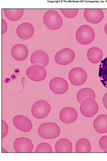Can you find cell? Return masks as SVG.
I'll return each mask as SVG.
<instances>
[{
  "mask_svg": "<svg viewBox=\"0 0 107 161\" xmlns=\"http://www.w3.org/2000/svg\"><path fill=\"white\" fill-rule=\"evenodd\" d=\"M95 34L93 28L88 25H81L75 34L76 40L80 44L86 45L92 42L95 39Z\"/></svg>",
  "mask_w": 107,
  "mask_h": 161,
  "instance_id": "6da1fadb",
  "label": "cell"
},
{
  "mask_svg": "<svg viewBox=\"0 0 107 161\" xmlns=\"http://www.w3.org/2000/svg\"><path fill=\"white\" fill-rule=\"evenodd\" d=\"M61 133L60 128L53 122H46L40 125L38 129L40 137L45 139H53L59 136Z\"/></svg>",
  "mask_w": 107,
  "mask_h": 161,
  "instance_id": "7a4b0ae2",
  "label": "cell"
},
{
  "mask_svg": "<svg viewBox=\"0 0 107 161\" xmlns=\"http://www.w3.org/2000/svg\"><path fill=\"white\" fill-rule=\"evenodd\" d=\"M43 22L47 28L52 30L59 29L63 24L62 18L54 9H49L45 12L43 16Z\"/></svg>",
  "mask_w": 107,
  "mask_h": 161,
  "instance_id": "3957f363",
  "label": "cell"
},
{
  "mask_svg": "<svg viewBox=\"0 0 107 161\" xmlns=\"http://www.w3.org/2000/svg\"><path fill=\"white\" fill-rule=\"evenodd\" d=\"M81 114L84 117L91 118L98 113L99 106L95 99L91 98H86L80 103V108Z\"/></svg>",
  "mask_w": 107,
  "mask_h": 161,
  "instance_id": "277c9868",
  "label": "cell"
},
{
  "mask_svg": "<svg viewBox=\"0 0 107 161\" xmlns=\"http://www.w3.org/2000/svg\"><path fill=\"white\" fill-rule=\"evenodd\" d=\"M51 110V106L47 101L40 100L33 104L31 108V113L35 118L42 119L47 116Z\"/></svg>",
  "mask_w": 107,
  "mask_h": 161,
  "instance_id": "5b68a950",
  "label": "cell"
},
{
  "mask_svg": "<svg viewBox=\"0 0 107 161\" xmlns=\"http://www.w3.org/2000/svg\"><path fill=\"white\" fill-rule=\"evenodd\" d=\"M68 78L71 84L75 86H80L86 82L88 75L83 68L75 67L70 71Z\"/></svg>",
  "mask_w": 107,
  "mask_h": 161,
  "instance_id": "8992f818",
  "label": "cell"
},
{
  "mask_svg": "<svg viewBox=\"0 0 107 161\" xmlns=\"http://www.w3.org/2000/svg\"><path fill=\"white\" fill-rule=\"evenodd\" d=\"M75 58L74 51L70 48H66L59 50L55 55L54 59L58 64L65 65L72 63Z\"/></svg>",
  "mask_w": 107,
  "mask_h": 161,
  "instance_id": "52a82bcc",
  "label": "cell"
},
{
  "mask_svg": "<svg viewBox=\"0 0 107 161\" xmlns=\"http://www.w3.org/2000/svg\"><path fill=\"white\" fill-rule=\"evenodd\" d=\"M26 74L28 77L33 81H42L47 77V71L44 67L40 65H34L28 68Z\"/></svg>",
  "mask_w": 107,
  "mask_h": 161,
  "instance_id": "ba28073f",
  "label": "cell"
},
{
  "mask_svg": "<svg viewBox=\"0 0 107 161\" xmlns=\"http://www.w3.org/2000/svg\"><path fill=\"white\" fill-rule=\"evenodd\" d=\"M50 89L54 93L58 95L63 94L69 89L67 80L60 77H56L51 80L49 83Z\"/></svg>",
  "mask_w": 107,
  "mask_h": 161,
  "instance_id": "9c48e42d",
  "label": "cell"
},
{
  "mask_svg": "<svg viewBox=\"0 0 107 161\" xmlns=\"http://www.w3.org/2000/svg\"><path fill=\"white\" fill-rule=\"evenodd\" d=\"M14 150L16 153H31L34 146L32 141L29 139L24 137L17 138L13 144Z\"/></svg>",
  "mask_w": 107,
  "mask_h": 161,
  "instance_id": "30bf717a",
  "label": "cell"
},
{
  "mask_svg": "<svg viewBox=\"0 0 107 161\" xmlns=\"http://www.w3.org/2000/svg\"><path fill=\"white\" fill-rule=\"evenodd\" d=\"M13 123L15 127L24 132H29L32 128L33 125L31 120L23 115L15 116L13 119Z\"/></svg>",
  "mask_w": 107,
  "mask_h": 161,
  "instance_id": "8fae6325",
  "label": "cell"
},
{
  "mask_svg": "<svg viewBox=\"0 0 107 161\" xmlns=\"http://www.w3.org/2000/svg\"><path fill=\"white\" fill-rule=\"evenodd\" d=\"M83 14L87 21L94 24L99 23L104 17V13L101 9H86Z\"/></svg>",
  "mask_w": 107,
  "mask_h": 161,
  "instance_id": "7c38bea8",
  "label": "cell"
},
{
  "mask_svg": "<svg viewBox=\"0 0 107 161\" xmlns=\"http://www.w3.org/2000/svg\"><path fill=\"white\" fill-rule=\"evenodd\" d=\"M59 118L61 121L64 124H68L72 123L78 119V112L73 108H64L60 111Z\"/></svg>",
  "mask_w": 107,
  "mask_h": 161,
  "instance_id": "4fadbf2b",
  "label": "cell"
},
{
  "mask_svg": "<svg viewBox=\"0 0 107 161\" xmlns=\"http://www.w3.org/2000/svg\"><path fill=\"white\" fill-rule=\"evenodd\" d=\"M30 61L33 65L40 64L44 67H45L48 64L49 58L46 53L43 50H39L31 54Z\"/></svg>",
  "mask_w": 107,
  "mask_h": 161,
  "instance_id": "5bb4252c",
  "label": "cell"
},
{
  "mask_svg": "<svg viewBox=\"0 0 107 161\" xmlns=\"http://www.w3.org/2000/svg\"><path fill=\"white\" fill-rule=\"evenodd\" d=\"M34 32L33 25L29 23L24 22L20 24L16 29L18 36L23 39L27 40L31 38Z\"/></svg>",
  "mask_w": 107,
  "mask_h": 161,
  "instance_id": "9a60e30c",
  "label": "cell"
},
{
  "mask_svg": "<svg viewBox=\"0 0 107 161\" xmlns=\"http://www.w3.org/2000/svg\"><path fill=\"white\" fill-rule=\"evenodd\" d=\"M11 54L14 59L22 61L28 57L29 50L25 45L18 43L14 45L12 47Z\"/></svg>",
  "mask_w": 107,
  "mask_h": 161,
  "instance_id": "2e32d148",
  "label": "cell"
},
{
  "mask_svg": "<svg viewBox=\"0 0 107 161\" xmlns=\"http://www.w3.org/2000/svg\"><path fill=\"white\" fill-rule=\"evenodd\" d=\"M93 125L97 132L100 134L107 133V115H99L94 120Z\"/></svg>",
  "mask_w": 107,
  "mask_h": 161,
  "instance_id": "e0dca14e",
  "label": "cell"
},
{
  "mask_svg": "<svg viewBox=\"0 0 107 161\" xmlns=\"http://www.w3.org/2000/svg\"><path fill=\"white\" fill-rule=\"evenodd\" d=\"M103 57V50L99 48L93 47L89 48L87 54V57L91 63L96 64L100 63Z\"/></svg>",
  "mask_w": 107,
  "mask_h": 161,
  "instance_id": "ac0fdd59",
  "label": "cell"
},
{
  "mask_svg": "<svg viewBox=\"0 0 107 161\" xmlns=\"http://www.w3.org/2000/svg\"><path fill=\"white\" fill-rule=\"evenodd\" d=\"M55 150L56 153H72L73 150L72 144L70 140L67 139H61L56 143Z\"/></svg>",
  "mask_w": 107,
  "mask_h": 161,
  "instance_id": "d6986e66",
  "label": "cell"
},
{
  "mask_svg": "<svg viewBox=\"0 0 107 161\" xmlns=\"http://www.w3.org/2000/svg\"><path fill=\"white\" fill-rule=\"evenodd\" d=\"M3 12L5 16L10 21H18L23 16V9H4Z\"/></svg>",
  "mask_w": 107,
  "mask_h": 161,
  "instance_id": "ffe728a7",
  "label": "cell"
},
{
  "mask_svg": "<svg viewBox=\"0 0 107 161\" xmlns=\"http://www.w3.org/2000/svg\"><path fill=\"white\" fill-rule=\"evenodd\" d=\"M91 149V145L89 141L85 138L79 139L75 145V150L76 153H90Z\"/></svg>",
  "mask_w": 107,
  "mask_h": 161,
  "instance_id": "44dd1931",
  "label": "cell"
},
{
  "mask_svg": "<svg viewBox=\"0 0 107 161\" xmlns=\"http://www.w3.org/2000/svg\"><path fill=\"white\" fill-rule=\"evenodd\" d=\"M91 98L95 99L96 96L94 91L88 88H84L78 91L76 95V98L79 103L86 98Z\"/></svg>",
  "mask_w": 107,
  "mask_h": 161,
  "instance_id": "7402d4cb",
  "label": "cell"
},
{
  "mask_svg": "<svg viewBox=\"0 0 107 161\" xmlns=\"http://www.w3.org/2000/svg\"><path fill=\"white\" fill-rule=\"evenodd\" d=\"M99 70L100 82L107 89V57L101 60Z\"/></svg>",
  "mask_w": 107,
  "mask_h": 161,
  "instance_id": "603a6c76",
  "label": "cell"
},
{
  "mask_svg": "<svg viewBox=\"0 0 107 161\" xmlns=\"http://www.w3.org/2000/svg\"><path fill=\"white\" fill-rule=\"evenodd\" d=\"M52 147L48 143H42L39 144L37 147L35 153H52Z\"/></svg>",
  "mask_w": 107,
  "mask_h": 161,
  "instance_id": "cb8c5ba5",
  "label": "cell"
},
{
  "mask_svg": "<svg viewBox=\"0 0 107 161\" xmlns=\"http://www.w3.org/2000/svg\"><path fill=\"white\" fill-rule=\"evenodd\" d=\"M60 10L64 16L68 18L75 17L78 12V9H60Z\"/></svg>",
  "mask_w": 107,
  "mask_h": 161,
  "instance_id": "d4e9b609",
  "label": "cell"
},
{
  "mask_svg": "<svg viewBox=\"0 0 107 161\" xmlns=\"http://www.w3.org/2000/svg\"><path fill=\"white\" fill-rule=\"evenodd\" d=\"M99 146L104 152L107 153V136L102 137L99 140Z\"/></svg>",
  "mask_w": 107,
  "mask_h": 161,
  "instance_id": "484cf974",
  "label": "cell"
},
{
  "mask_svg": "<svg viewBox=\"0 0 107 161\" xmlns=\"http://www.w3.org/2000/svg\"><path fill=\"white\" fill-rule=\"evenodd\" d=\"M2 138H3L7 134L8 132V127L7 123L2 120Z\"/></svg>",
  "mask_w": 107,
  "mask_h": 161,
  "instance_id": "4316f807",
  "label": "cell"
},
{
  "mask_svg": "<svg viewBox=\"0 0 107 161\" xmlns=\"http://www.w3.org/2000/svg\"><path fill=\"white\" fill-rule=\"evenodd\" d=\"M7 24L3 19H2V34L6 32L7 30Z\"/></svg>",
  "mask_w": 107,
  "mask_h": 161,
  "instance_id": "83f0119b",
  "label": "cell"
},
{
  "mask_svg": "<svg viewBox=\"0 0 107 161\" xmlns=\"http://www.w3.org/2000/svg\"><path fill=\"white\" fill-rule=\"evenodd\" d=\"M103 102L104 107L107 109V92L104 95L103 99Z\"/></svg>",
  "mask_w": 107,
  "mask_h": 161,
  "instance_id": "f1b7e54d",
  "label": "cell"
},
{
  "mask_svg": "<svg viewBox=\"0 0 107 161\" xmlns=\"http://www.w3.org/2000/svg\"><path fill=\"white\" fill-rule=\"evenodd\" d=\"M104 31L106 35H107V22L105 25L104 28Z\"/></svg>",
  "mask_w": 107,
  "mask_h": 161,
  "instance_id": "f546056e",
  "label": "cell"
}]
</instances>
